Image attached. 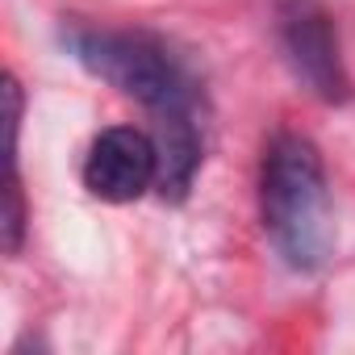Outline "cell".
I'll list each match as a JSON object with an SVG mask.
<instances>
[{
  "instance_id": "cell-1",
  "label": "cell",
  "mask_w": 355,
  "mask_h": 355,
  "mask_svg": "<svg viewBox=\"0 0 355 355\" xmlns=\"http://www.w3.org/2000/svg\"><path fill=\"white\" fill-rule=\"evenodd\" d=\"M259 218L288 268L313 272L326 263L334 247L330 189L322 155L305 134L284 130L268 142L259 167Z\"/></svg>"
},
{
  "instance_id": "cell-2",
  "label": "cell",
  "mask_w": 355,
  "mask_h": 355,
  "mask_svg": "<svg viewBox=\"0 0 355 355\" xmlns=\"http://www.w3.org/2000/svg\"><path fill=\"white\" fill-rule=\"evenodd\" d=\"M67 46L96 80L150 109L155 121L197 113V80L159 38L130 30H71Z\"/></svg>"
},
{
  "instance_id": "cell-3",
  "label": "cell",
  "mask_w": 355,
  "mask_h": 355,
  "mask_svg": "<svg viewBox=\"0 0 355 355\" xmlns=\"http://www.w3.org/2000/svg\"><path fill=\"white\" fill-rule=\"evenodd\" d=\"M280 51L293 76L318 96V101H347V71L338 55L334 26L318 0H284L280 5Z\"/></svg>"
},
{
  "instance_id": "cell-4",
  "label": "cell",
  "mask_w": 355,
  "mask_h": 355,
  "mask_svg": "<svg viewBox=\"0 0 355 355\" xmlns=\"http://www.w3.org/2000/svg\"><path fill=\"white\" fill-rule=\"evenodd\" d=\"M84 189L96 201L130 205L159 189V146L146 130L113 125L96 134L88 159H84Z\"/></svg>"
},
{
  "instance_id": "cell-5",
  "label": "cell",
  "mask_w": 355,
  "mask_h": 355,
  "mask_svg": "<svg viewBox=\"0 0 355 355\" xmlns=\"http://www.w3.org/2000/svg\"><path fill=\"white\" fill-rule=\"evenodd\" d=\"M159 193L180 201L189 197L193 180H197V167H201V121L197 113H175V117H159Z\"/></svg>"
}]
</instances>
